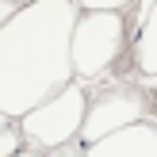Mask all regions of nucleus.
<instances>
[{
  "label": "nucleus",
  "instance_id": "obj_3",
  "mask_svg": "<svg viewBox=\"0 0 157 157\" xmlns=\"http://www.w3.org/2000/svg\"><path fill=\"white\" fill-rule=\"evenodd\" d=\"M81 123H84V92L65 84L23 115V134L38 146H61L81 130Z\"/></svg>",
  "mask_w": 157,
  "mask_h": 157
},
{
  "label": "nucleus",
  "instance_id": "obj_8",
  "mask_svg": "<svg viewBox=\"0 0 157 157\" xmlns=\"http://www.w3.org/2000/svg\"><path fill=\"white\" fill-rule=\"evenodd\" d=\"M77 4H84L88 12H92V8H111V12H119V8L127 4V0H77Z\"/></svg>",
  "mask_w": 157,
  "mask_h": 157
},
{
  "label": "nucleus",
  "instance_id": "obj_1",
  "mask_svg": "<svg viewBox=\"0 0 157 157\" xmlns=\"http://www.w3.org/2000/svg\"><path fill=\"white\" fill-rule=\"evenodd\" d=\"M73 0H31L0 23V111L27 115L73 77Z\"/></svg>",
  "mask_w": 157,
  "mask_h": 157
},
{
  "label": "nucleus",
  "instance_id": "obj_10",
  "mask_svg": "<svg viewBox=\"0 0 157 157\" xmlns=\"http://www.w3.org/2000/svg\"><path fill=\"white\" fill-rule=\"evenodd\" d=\"M15 4H31V0H15Z\"/></svg>",
  "mask_w": 157,
  "mask_h": 157
},
{
  "label": "nucleus",
  "instance_id": "obj_7",
  "mask_svg": "<svg viewBox=\"0 0 157 157\" xmlns=\"http://www.w3.org/2000/svg\"><path fill=\"white\" fill-rule=\"evenodd\" d=\"M15 146H19V134L12 130V123H8V115L0 111V157H12Z\"/></svg>",
  "mask_w": 157,
  "mask_h": 157
},
{
  "label": "nucleus",
  "instance_id": "obj_4",
  "mask_svg": "<svg viewBox=\"0 0 157 157\" xmlns=\"http://www.w3.org/2000/svg\"><path fill=\"white\" fill-rule=\"evenodd\" d=\"M142 119H146V96L134 84H115V88H107L104 96L84 111L81 134L88 138V142H96V138L111 134V130H123V127H130V123H142Z\"/></svg>",
  "mask_w": 157,
  "mask_h": 157
},
{
  "label": "nucleus",
  "instance_id": "obj_9",
  "mask_svg": "<svg viewBox=\"0 0 157 157\" xmlns=\"http://www.w3.org/2000/svg\"><path fill=\"white\" fill-rule=\"evenodd\" d=\"M12 12H15V0H0V23H4Z\"/></svg>",
  "mask_w": 157,
  "mask_h": 157
},
{
  "label": "nucleus",
  "instance_id": "obj_6",
  "mask_svg": "<svg viewBox=\"0 0 157 157\" xmlns=\"http://www.w3.org/2000/svg\"><path fill=\"white\" fill-rule=\"evenodd\" d=\"M138 69L146 77H157V0L153 8L142 15V35H138Z\"/></svg>",
  "mask_w": 157,
  "mask_h": 157
},
{
  "label": "nucleus",
  "instance_id": "obj_5",
  "mask_svg": "<svg viewBox=\"0 0 157 157\" xmlns=\"http://www.w3.org/2000/svg\"><path fill=\"white\" fill-rule=\"evenodd\" d=\"M88 157H157V130L150 123H130L123 130L96 138Z\"/></svg>",
  "mask_w": 157,
  "mask_h": 157
},
{
  "label": "nucleus",
  "instance_id": "obj_2",
  "mask_svg": "<svg viewBox=\"0 0 157 157\" xmlns=\"http://www.w3.org/2000/svg\"><path fill=\"white\" fill-rule=\"evenodd\" d=\"M123 50V19L111 8H92L73 27V69L81 77H96Z\"/></svg>",
  "mask_w": 157,
  "mask_h": 157
}]
</instances>
